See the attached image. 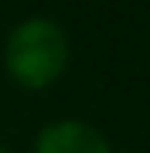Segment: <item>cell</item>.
Instances as JSON below:
<instances>
[{
	"instance_id": "7a4b0ae2",
	"label": "cell",
	"mask_w": 150,
	"mask_h": 153,
	"mask_svg": "<svg viewBox=\"0 0 150 153\" xmlns=\"http://www.w3.org/2000/svg\"><path fill=\"white\" fill-rule=\"evenodd\" d=\"M34 153H113V146L96 126L82 119H58L38 133Z\"/></svg>"
},
{
	"instance_id": "6da1fadb",
	"label": "cell",
	"mask_w": 150,
	"mask_h": 153,
	"mask_svg": "<svg viewBox=\"0 0 150 153\" xmlns=\"http://www.w3.org/2000/svg\"><path fill=\"white\" fill-rule=\"evenodd\" d=\"M4 68L21 88H48L68 68V34L51 17H28L7 34Z\"/></svg>"
},
{
	"instance_id": "3957f363",
	"label": "cell",
	"mask_w": 150,
	"mask_h": 153,
	"mask_svg": "<svg viewBox=\"0 0 150 153\" xmlns=\"http://www.w3.org/2000/svg\"><path fill=\"white\" fill-rule=\"evenodd\" d=\"M0 153H7V146H4V143H0Z\"/></svg>"
}]
</instances>
